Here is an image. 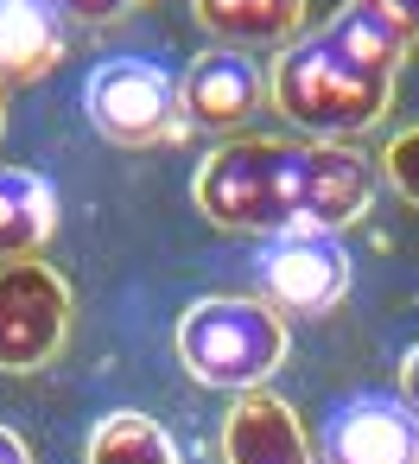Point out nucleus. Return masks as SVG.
I'll use <instances>...</instances> for the list:
<instances>
[{
	"mask_svg": "<svg viewBox=\"0 0 419 464\" xmlns=\"http://www.w3.org/2000/svg\"><path fill=\"white\" fill-rule=\"evenodd\" d=\"M191 198L229 236H337L368 217L375 166L330 140L242 134L197 166Z\"/></svg>",
	"mask_w": 419,
	"mask_h": 464,
	"instance_id": "f257e3e1",
	"label": "nucleus"
},
{
	"mask_svg": "<svg viewBox=\"0 0 419 464\" xmlns=\"http://www.w3.org/2000/svg\"><path fill=\"white\" fill-rule=\"evenodd\" d=\"M267 102L305 134V140H330L343 147L349 134H368L387 102H394V77L362 64L330 26L311 39H292L273 71H267Z\"/></svg>",
	"mask_w": 419,
	"mask_h": 464,
	"instance_id": "f03ea898",
	"label": "nucleus"
},
{
	"mask_svg": "<svg viewBox=\"0 0 419 464\" xmlns=\"http://www.w3.org/2000/svg\"><path fill=\"white\" fill-rule=\"evenodd\" d=\"M178 362L204 388H229V394L267 388V375L286 362V318L267 299L210 293L178 318Z\"/></svg>",
	"mask_w": 419,
	"mask_h": 464,
	"instance_id": "7ed1b4c3",
	"label": "nucleus"
},
{
	"mask_svg": "<svg viewBox=\"0 0 419 464\" xmlns=\"http://www.w3.org/2000/svg\"><path fill=\"white\" fill-rule=\"evenodd\" d=\"M83 109L102 140L115 147H172L185 134V102L178 77H166L147 58H109L83 83Z\"/></svg>",
	"mask_w": 419,
	"mask_h": 464,
	"instance_id": "20e7f679",
	"label": "nucleus"
},
{
	"mask_svg": "<svg viewBox=\"0 0 419 464\" xmlns=\"http://www.w3.org/2000/svg\"><path fill=\"white\" fill-rule=\"evenodd\" d=\"M71 337V280L52 261H0V375H39Z\"/></svg>",
	"mask_w": 419,
	"mask_h": 464,
	"instance_id": "39448f33",
	"label": "nucleus"
},
{
	"mask_svg": "<svg viewBox=\"0 0 419 464\" xmlns=\"http://www.w3.org/2000/svg\"><path fill=\"white\" fill-rule=\"evenodd\" d=\"M261 299L292 318H318L349 293V255L337 236H280L261 248Z\"/></svg>",
	"mask_w": 419,
	"mask_h": 464,
	"instance_id": "423d86ee",
	"label": "nucleus"
},
{
	"mask_svg": "<svg viewBox=\"0 0 419 464\" xmlns=\"http://www.w3.org/2000/svg\"><path fill=\"white\" fill-rule=\"evenodd\" d=\"M178 102H185V128H204V134H235L261 102H267V77L248 52H229V45H210L185 64L178 77Z\"/></svg>",
	"mask_w": 419,
	"mask_h": 464,
	"instance_id": "0eeeda50",
	"label": "nucleus"
},
{
	"mask_svg": "<svg viewBox=\"0 0 419 464\" xmlns=\"http://www.w3.org/2000/svg\"><path fill=\"white\" fill-rule=\"evenodd\" d=\"M330 464H419V413L406 401H343L330 413Z\"/></svg>",
	"mask_w": 419,
	"mask_h": 464,
	"instance_id": "6e6552de",
	"label": "nucleus"
},
{
	"mask_svg": "<svg viewBox=\"0 0 419 464\" xmlns=\"http://www.w3.org/2000/svg\"><path fill=\"white\" fill-rule=\"evenodd\" d=\"M223 464H318V451H311L305 420L280 394L248 388V394H235V407L223 420Z\"/></svg>",
	"mask_w": 419,
	"mask_h": 464,
	"instance_id": "1a4fd4ad",
	"label": "nucleus"
},
{
	"mask_svg": "<svg viewBox=\"0 0 419 464\" xmlns=\"http://www.w3.org/2000/svg\"><path fill=\"white\" fill-rule=\"evenodd\" d=\"M191 20L229 52H286L305 39V0H191Z\"/></svg>",
	"mask_w": 419,
	"mask_h": 464,
	"instance_id": "9d476101",
	"label": "nucleus"
},
{
	"mask_svg": "<svg viewBox=\"0 0 419 464\" xmlns=\"http://www.w3.org/2000/svg\"><path fill=\"white\" fill-rule=\"evenodd\" d=\"M58 236V191L33 166L0 160V261H45Z\"/></svg>",
	"mask_w": 419,
	"mask_h": 464,
	"instance_id": "9b49d317",
	"label": "nucleus"
},
{
	"mask_svg": "<svg viewBox=\"0 0 419 464\" xmlns=\"http://www.w3.org/2000/svg\"><path fill=\"white\" fill-rule=\"evenodd\" d=\"M58 58H64V33L52 0H0V90L14 96L52 77Z\"/></svg>",
	"mask_w": 419,
	"mask_h": 464,
	"instance_id": "f8f14e48",
	"label": "nucleus"
},
{
	"mask_svg": "<svg viewBox=\"0 0 419 464\" xmlns=\"http://www.w3.org/2000/svg\"><path fill=\"white\" fill-rule=\"evenodd\" d=\"M83 464H178V445L153 413L121 407V413L96 420V432L83 445Z\"/></svg>",
	"mask_w": 419,
	"mask_h": 464,
	"instance_id": "ddd939ff",
	"label": "nucleus"
},
{
	"mask_svg": "<svg viewBox=\"0 0 419 464\" xmlns=\"http://www.w3.org/2000/svg\"><path fill=\"white\" fill-rule=\"evenodd\" d=\"M375 172L406 198V204H419V128H406V134H394L387 140V153L375 160Z\"/></svg>",
	"mask_w": 419,
	"mask_h": 464,
	"instance_id": "4468645a",
	"label": "nucleus"
},
{
	"mask_svg": "<svg viewBox=\"0 0 419 464\" xmlns=\"http://www.w3.org/2000/svg\"><path fill=\"white\" fill-rule=\"evenodd\" d=\"M362 7H368L400 45H419V0H362Z\"/></svg>",
	"mask_w": 419,
	"mask_h": 464,
	"instance_id": "2eb2a0df",
	"label": "nucleus"
},
{
	"mask_svg": "<svg viewBox=\"0 0 419 464\" xmlns=\"http://www.w3.org/2000/svg\"><path fill=\"white\" fill-rule=\"evenodd\" d=\"M58 14H71V20H83V26H115V20H128L140 0H52Z\"/></svg>",
	"mask_w": 419,
	"mask_h": 464,
	"instance_id": "dca6fc26",
	"label": "nucleus"
},
{
	"mask_svg": "<svg viewBox=\"0 0 419 464\" xmlns=\"http://www.w3.org/2000/svg\"><path fill=\"white\" fill-rule=\"evenodd\" d=\"M400 401H406V407L419 413V343H413V350L400 356Z\"/></svg>",
	"mask_w": 419,
	"mask_h": 464,
	"instance_id": "f3484780",
	"label": "nucleus"
},
{
	"mask_svg": "<svg viewBox=\"0 0 419 464\" xmlns=\"http://www.w3.org/2000/svg\"><path fill=\"white\" fill-rule=\"evenodd\" d=\"M0 464H33V451H26V439L14 426H0Z\"/></svg>",
	"mask_w": 419,
	"mask_h": 464,
	"instance_id": "a211bd4d",
	"label": "nucleus"
},
{
	"mask_svg": "<svg viewBox=\"0 0 419 464\" xmlns=\"http://www.w3.org/2000/svg\"><path fill=\"white\" fill-rule=\"evenodd\" d=\"M0 128H7V90H0Z\"/></svg>",
	"mask_w": 419,
	"mask_h": 464,
	"instance_id": "6ab92c4d",
	"label": "nucleus"
}]
</instances>
